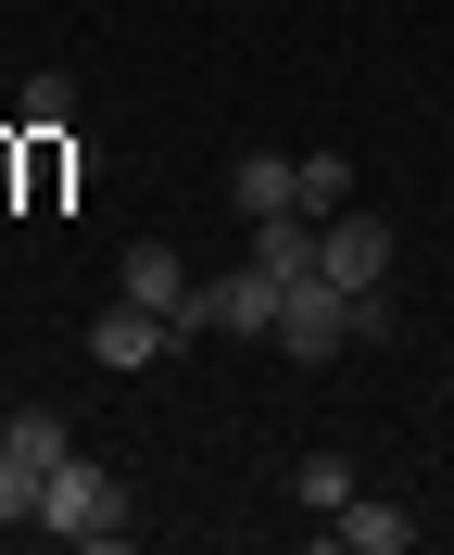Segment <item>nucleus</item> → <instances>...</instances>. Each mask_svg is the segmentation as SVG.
<instances>
[{"mask_svg": "<svg viewBox=\"0 0 454 555\" xmlns=\"http://www.w3.org/2000/svg\"><path fill=\"white\" fill-rule=\"evenodd\" d=\"M127 518H140V505H127V480H114L102 454H64V467L38 480V530L76 543V555H127Z\"/></svg>", "mask_w": 454, "mask_h": 555, "instance_id": "nucleus-1", "label": "nucleus"}, {"mask_svg": "<svg viewBox=\"0 0 454 555\" xmlns=\"http://www.w3.org/2000/svg\"><path fill=\"white\" fill-rule=\"evenodd\" d=\"M379 328H391V291L379 304H353V291H328V278H290L278 291V353L290 366H328L341 341H379Z\"/></svg>", "mask_w": 454, "mask_h": 555, "instance_id": "nucleus-2", "label": "nucleus"}, {"mask_svg": "<svg viewBox=\"0 0 454 555\" xmlns=\"http://www.w3.org/2000/svg\"><path fill=\"white\" fill-rule=\"evenodd\" d=\"M315 278L353 291V304H379V291H391V228H379V215H328V228H315Z\"/></svg>", "mask_w": 454, "mask_h": 555, "instance_id": "nucleus-3", "label": "nucleus"}, {"mask_svg": "<svg viewBox=\"0 0 454 555\" xmlns=\"http://www.w3.org/2000/svg\"><path fill=\"white\" fill-rule=\"evenodd\" d=\"M177 341H190V328H177V315H152V304H127V291H114V304L89 315V353H102L114 379H140L152 353H177Z\"/></svg>", "mask_w": 454, "mask_h": 555, "instance_id": "nucleus-4", "label": "nucleus"}, {"mask_svg": "<svg viewBox=\"0 0 454 555\" xmlns=\"http://www.w3.org/2000/svg\"><path fill=\"white\" fill-rule=\"evenodd\" d=\"M417 543V518L391 505V492H341L328 518H315V555H404Z\"/></svg>", "mask_w": 454, "mask_h": 555, "instance_id": "nucleus-5", "label": "nucleus"}, {"mask_svg": "<svg viewBox=\"0 0 454 555\" xmlns=\"http://www.w3.org/2000/svg\"><path fill=\"white\" fill-rule=\"evenodd\" d=\"M203 328H228V341H278V278L252 266H228V278H203Z\"/></svg>", "mask_w": 454, "mask_h": 555, "instance_id": "nucleus-6", "label": "nucleus"}, {"mask_svg": "<svg viewBox=\"0 0 454 555\" xmlns=\"http://www.w3.org/2000/svg\"><path fill=\"white\" fill-rule=\"evenodd\" d=\"M114 291H127V304H152V315H177V328H203V278L177 266L165 241H140V253H127V266H114Z\"/></svg>", "mask_w": 454, "mask_h": 555, "instance_id": "nucleus-7", "label": "nucleus"}, {"mask_svg": "<svg viewBox=\"0 0 454 555\" xmlns=\"http://www.w3.org/2000/svg\"><path fill=\"white\" fill-rule=\"evenodd\" d=\"M290 215H315V228L353 215V165H341V152H290Z\"/></svg>", "mask_w": 454, "mask_h": 555, "instance_id": "nucleus-8", "label": "nucleus"}, {"mask_svg": "<svg viewBox=\"0 0 454 555\" xmlns=\"http://www.w3.org/2000/svg\"><path fill=\"white\" fill-rule=\"evenodd\" d=\"M228 203H241V228L290 215V152H241V165H228Z\"/></svg>", "mask_w": 454, "mask_h": 555, "instance_id": "nucleus-9", "label": "nucleus"}, {"mask_svg": "<svg viewBox=\"0 0 454 555\" xmlns=\"http://www.w3.org/2000/svg\"><path fill=\"white\" fill-rule=\"evenodd\" d=\"M0 454H26L38 480H51V467H64V454H76V429H64V416H51V404H13V416H0Z\"/></svg>", "mask_w": 454, "mask_h": 555, "instance_id": "nucleus-10", "label": "nucleus"}, {"mask_svg": "<svg viewBox=\"0 0 454 555\" xmlns=\"http://www.w3.org/2000/svg\"><path fill=\"white\" fill-rule=\"evenodd\" d=\"M290 492H303V518H328V505H341V492H366V480H353V454H303V467H290Z\"/></svg>", "mask_w": 454, "mask_h": 555, "instance_id": "nucleus-11", "label": "nucleus"}, {"mask_svg": "<svg viewBox=\"0 0 454 555\" xmlns=\"http://www.w3.org/2000/svg\"><path fill=\"white\" fill-rule=\"evenodd\" d=\"M0 530H38V467L26 454H0Z\"/></svg>", "mask_w": 454, "mask_h": 555, "instance_id": "nucleus-12", "label": "nucleus"}]
</instances>
